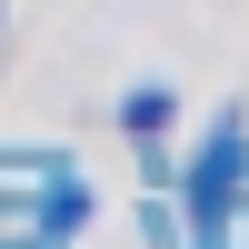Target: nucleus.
Masks as SVG:
<instances>
[{"instance_id":"obj_1","label":"nucleus","mask_w":249,"mask_h":249,"mask_svg":"<svg viewBox=\"0 0 249 249\" xmlns=\"http://www.w3.org/2000/svg\"><path fill=\"white\" fill-rule=\"evenodd\" d=\"M170 120H179V100L160 90V80H140V90L120 100V130H130V140H160V130H170Z\"/></svg>"}]
</instances>
